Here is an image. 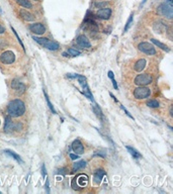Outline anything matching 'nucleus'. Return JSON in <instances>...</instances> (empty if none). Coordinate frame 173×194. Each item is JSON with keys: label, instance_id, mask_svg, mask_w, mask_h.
I'll list each match as a JSON object with an SVG mask.
<instances>
[{"label": "nucleus", "instance_id": "58836bf2", "mask_svg": "<svg viewBox=\"0 0 173 194\" xmlns=\"http://www.w3.org/2000/svg\"><path fill=\"white\" fill-rule=\"evenodd\" d=\"M169 113H170V115L172 116V106L170 107V110H169Z\"/></svg>", "mask_w": 173, "mask_h": 194}, {"label": "nucleus", "instance_id": "72a5a7b5", "mask_svg": "<svg viewBox=\"0 0 173 194\" xmlns=\"http://www.w3.org/2000/svg\"><path fill=\"white\" fill-rule=\"evenodd\" d=\"M107 76H108V78H110V79L115 78V77H114V73H112L111 71H108V73H107Z\"/></svg>", "mask_w": 173, "mask_h": 194}, {"label": "nucleus", "instance_id": "412c9836", "mask_svg": "<svg viewBox=\"0 0 173 194\" xmlns=\"http://www.w3.org/2000/svg\"><path fill=\"white\" fill-rule=\"evenodd\" d=\"M151 42L154 44H156L157 47H159L161 50H163V51H165V52H169L170 50H169L168 48V47L166 46V44H162V43H160L159 40H157L156 39H151Z\"/></svg>", "mask_w": 173, "mask_h": 194}, {"label": "nucleus", "instance_id": "393cba45", "mask_svg": "<svg viewBox=\"0 0 173 194\" xmlns=\"http://www.w3.org/2000/svg\"><path fill=\"white\" fill-rule=\"evenodd\" d=\"M67 53H68V54H69V56H71V57H77V56H80V55H81V53H80L79 51H77V50H75V48H67Z\"/></svg>", "mask_w": 173, "mask_h": 194}, {"label": "nucleus", "instance_id": "6e6552de", "mask_svg": "<svg viewBox=\"0 0 173 194\" xmlns=\"http://www.w3.org/2000/svg\"><path fill=\"white\" fill-rule=\"evenodd\" d=\"M29 27H30V30L35 35H44L46 32V27L41 22H35V23H33V24H30Z\"/></svg>", "mask_w": 173, "mask_h": 194}, {"label": "nucleus", "instance_id": "a19ab883", "mask_svg": "<svg viewBox=\"0 0 173 194\" xmlns=\"http://www.w3.org/2000/svg\"><path fill=\"white\" fill-rule=\"evenodd\" d=\"M34 1H38V0H34Z\"/></svg>", "mask_w": 173, "mask_h": 194}, {"label": "nucleus", "instance_id": "6ab92c4d", "mask_svg": "<svg viewBox=\"0 0 173 194\" xmlns=\"http://www.w3.org/2000/svg\"><path fill=\"white\" fill-rule=\"evenodd\" d=\"M4 129H5V132H9L11 129H13V123H12V120H11V116H6Z\"/></svg>", "mask_w": 173, "mask_h": 194}, {"label": "nucleus", "instance_id": "ea45409f", "mask_svg": "<svg viewBox=\"0 0 173 194\" xmlns=\"http://www.w3.org/2000/svg\"><path fill=\"white\" fill-rule=\"evenodd\" d=\"M146 1H147V0H143V3H142V4H144V3L146 2Z\"/></svg>", "mask_w": 173, "mask_h": 194}, {"label": "nucleus", "instance_id": "0eeeda50", "mask_svg": "<svg viewBox=\"0 0 173 194\" xmlns=\"http://www.w3.org/2000/svg\"><path fill=\"white\" fill-rule=\"evenodd\" d=\"M0 61L3 64H12L15 61V55L11 51H5L0 55Z\"/></svg>", "mask_w": 173, "mask_h": 194}, {"label": "nucleus", "instance_id": "f704fd0d", "mask_svg": "<svg viewBox=\"0 0 173 194\" xmlns=\"http://www.w3.org/2000/svg\"><path fill=\"white\" fill-rule=\"evenodd\" d=\"M42 172H43V175L46 176V167H45V165L42 166Z\"/></svg>", "mask_w": 173, "mask_h": 194}, {"label": "nucleus", "instance_id": "cd10ccee", "mask_svg": "<svg viewBox=\"0 0 173 194\" xmlns=\"http://www.w3.org/2000/svg\"><path fill=\"white\" fill-rule=\"evenodd\" d=\"M106 5H108V2L107 1H103V2H97L95 3V7L96 8H104Z\"/></svg>", "mask_w": 173, "mask_h": 194}, {"label": "nucleus", "instance_id": "39448f33", "mask_svg": "<svg viewBox=\"0 0 173 194\" xmlns=\"http://www.w3.org/2000/svg\"><path fill=\"white\" fill-rule=\"evenodd\" d=\"M153 81V78L151 75L149 74H140L135 78V84L138 86H146V85L150 84Z\"/></svg>", "mask_w": 173, "mask_h": 194}, {"label": "nucleus", "instance_id": "9d476101", "mask_svg": "<svg viewBox=\"0 0 173 194\" xmlns=\"http://www.w3.org/2000/svg\"><path fill=\"white\" fill-rule=\"evenodd\" d=\"M76 43H77L80 47H82L84 48H90L91 47V44L89 42V39H88L85 35H78L77 36V39H76Z\"/></svg>", "mask_w": 173, "mask_h": 194}, {"label": "nucleus", "instance_id": "9b49d317", "mask_svg": "<svg viewBox=\"0 0 173 194\" xmlns=\"http://www.w3.org/2000/svg\"><path fill=\"white\" fill-rule=\"evenodd\" d=\"M72 150H73L76 154H79V155H82L84 153V147L79 140H75L73 143H72Z\"/></svg>", "mask_w": 173, "mask_h": 194}, {"label": "nucleus", "instance_id": "b1692460", "mask_svg": "<svg viewBox=\"0 0 173 194\" xmlns=\"http://www.w3.org/2000/svg\"><path fill=\"white\" fill-rule=\"evenodd\" d=\"M133 19H134V14L132 13V14L130 15V17H129L127 23H126V26H124V32H127V31L129 30V28L131 27L132 23H133Z\"/></svg>", "mask_w": 173, "mask_h": 194}, {"label": "nucleus", "instance_id": "e433bc0d", "mask_svg": "<svg viewBox=\"0 0 173 194\" xmlns=\"http://www.w3.org/2000/svg\"><path fill=\"white\" fill-rule=\"evenodd\" d=\"M110 97H112V99H114V100L115 101V102H118V99H116L115 97L114 96V94H112V93H110Z\"/></svg>", "mask_w": 173, "mask_h": 194}, {"label": "nucleus", "instance_id": "2f4dec72", "mask_svg": "<svg viewBox=\"0 0 173 194\" xmlns=\"http://www.w3.org/2000/svg\"><path fill=\"white\" fill-rule=\"evenodd\" d=\"M46 190H47V192L48 193H50V184H49V179L47 178V180H46Z\"/></svg>", "mask_w": 173, "mask_h": 194}, {"label": "nucleus", "instance_id": "473e14b6", "mask_svg": "<svg viewBox=\"0 0 173 194\" xmlns=\"http://www.w3.org/2000/svg\"><path fill=\"white\" fill-rule=\"evenodd\" d=\"M70 158L72 160H77L78 159V155H75V154H70Z\"/></svg>", "mask_w": 173, "mask_h": 194}, {"label": "nucleus", "instance_id": "7ed1b4c3", "mask_svg": "<svg viewBox=\"0 0 173 194\" xmlns=\"http://www.w3.org/2000/svg\"><path fill=\"white\" fill-rule=\"evenodd\" d=\"M34 40H35L38 44H40L41 46L45 47L46 48L50 51H57L60 48V44L57 42H54V40H51L49 39L46 38H39V36H33Z\"/></svg>", "mask_w": 173, "mask_h": 194}, {"label": "nucleus", "instance_id": "ddd939ff", "mask_svg": "<svg viewBox=\"0 0 173 194\" xmlns=\"http://www.w3.org/2000/svg\"><path fill=\"white\" fill-rule=\"evenodd\" d=\"M19 13H21V17L23 20H26V21H34V20L35 19V16L34 14H31L30 12H29L27 10L21 9Z\"/></svg>", "mask_w": 173, "mask_h": 194}, {"label": "nucleus", "instance_id": "c85d7f7f", "mask_svg": "<svg viewBox=\"0 0 173 194\" xmlns=\"http://www.w3.org/2000/svg\"><path fill=\"white\" fill-rule=\"evenodd\" d=\"M11 30H12V31L14 32V35H15V36H16V39H17V40H18V42H19V44H21V47H22V48H23V50H25V51H26V48H25V46H23V44H22V42H21V38H19V36H18V35H17V32H16V31H15V30H14V28H13V27H11Z\"/></svg>", "mask_w": 173, "mask_h": 194}, {"label": "nucleus", "instance_id": "c9c22d12", "mask_svg": "<svg viewBox=\"0 0 173 194\" xmlns=\"http://www.w3.org/2000/svg\"><path fill=\"white\" fill-rule=\"evenodd\" d=\"M4 31H5V28L3 27V26L1 25V24H0V35H2V34H3V32H4Z\"/></svg>", "mask_w": 173, "mask_h": 194}, {"label": "nucleus", "instance_id": "dca6fc26", "mask_svg": "<svg viewBox=\"0 0 173 194\" xmlns=\"http://www.w3.org/2000/svg\"><path fill=\"white\" fill-rule=\"evenodd\" d=\"M76 182H77L78 186H80V187H85V186L87 185V183H88V177L86 175L81 174V175H79L77 177Z\"/></svg>", "mask_w": 173, "mask_h": 194}, {"label": "nucleus", "instance_id": "4468645a", "mask_svg": "<svg viewBox=\"0 0 173 194\" xmlns=\"http://www.w3.org/2000/svg\"><path fill=\"white\" fill-rule=\"evenodd\" d=\"M105 176V172L102 169H97L94 173V182L96 184H100L102 181V178Z\"/></svg>", "mask_w": 173, "mask_h": 194}, {"label": "nucleus", "instance_id": "f03ea898", "mask_svg": "<svg viewBox=\"0 0 173 194\" xmlns=\"http://www.w3.org/2000/svg\"><path fill=\"white\" fill-rule=\"evenodd\" d=\"M158 12L165 16L168 19H171L173 16V4H172V0H166L165 2L162 4H160L158 7Z\"/></svg>", "mask_w": 173, "mask_h": 194}, {"label": "nucleus", "instance_id": "bb28decb", "mask_svg": "<svg viewBox=\"0 0 173 194\" xmlns=\"http://www.w3.org/2000/svg\"><path fill=\"white\" fill-rule=\"evenodd\" d=\"M147 105L149 107H152V108H156V107H158L159 106V102L157 100H149L148 102H147Z\"/></svg>", "mask_w": 173, "mask_h": 194}, {"label": "nucleus", "instance_id": "423d86ee", "mask_svg": "<svg viewBox=\"0 0 173 194\" xmlns=\"http://www.w3.org/2000/svg\"><path fill=\"white\" fill-rule=\"evenodd\" d=\"M138 48L139 51L145 53V54L147 55H155L156 54V48H154L153 44H151L150 43H147V42H143V43H140L138 44Z\"/></svg>", "mask_w": 173, "mask_h": 194}, {"label": "nucleus", "instance_id": "7c9ffc66", "mask_svg": "<svg viewBox=\"0 0 173 194\" xmlns=\"http://www.w3.org/2000/svg\"><path fill=\"white\" fill-rule=\"evenodd\" d=\"M8 46V44H7L5 40H3V39H0V50H1V48H5V47H7Z\"/></svg>", "mask_w": 173, "mask_h": 194}, {"label": "nucleus", "instance_id": "f3484780", "mask_svg": "<svg viewBox=\"0 0 173 194\" xmlns=\"http://www.w3.org/2000/svg\"><path fill=\"white\" fill-rule=\"evenodd\" d=\"M4 154H6L7 156L12 157L13 159H15V160H16V161L18 162V163H21V164H22V163H23L21 158L19 157V156L17 155V154H15L13 151H10V150H5V151H4Z\"/></svg>", "mask_w": 173, "mask_h": 194}, {"label": "nucleus", "instance_id": "f257e3e1", "mask_svg": "<svg viewBox=\"0 0 173 194\" xmlns=\"http://www.w3.org/2000/svg\"><path fill=\"white\" fill-rule=\"evenodd\" d=\"M26 112V105L21 99H14L10 101L7 106V113L11 117L21 116Z\"/></svg>", "mask_w": 173, "mask_h": 194}, {"label": "nucleus", "instance_id": "aec40b11", "mask_svg": "<svg viewBox=\"0 0 173 194\" xmlns=\"http://www.w3.org/2000/svg\"><path fill=\"white\" fill-rule=\"evenodd\" d=\"M86 166V161L84 160H80L78 162H75L74 165H73V170L74 171H77V170H80V169H83L84 167Z\"/></svg>", "mask_w": 173, "mask_h": 194}, {"label": "nucleus", "instance_id": "4be33fe9", "mask_svg": "<svg viewBox=\"0 0 173 194\" xmlns=\"http://www.w3.org/2000/svg\"><path fill=\"white\" fill-rule=\"evenodd\" d=\"M16 2L21 6L25 7V8H27V9H30V8L33 7V4L30 2V0H16Z\"/></svg>", "mask_w": 173, "mask_h": 194}, {"label": "nucleus", "instance_id": "a878e982", "mask_svg": "<svg viewBox=\"0 0 173 194\" xmlns=\"http://www.w3.org/2000/svg\"><path fill=\"white\" fill-rule=\"evenodd\" d=\"M93 110L94 112L96 113V115H97L99 118H103V114H102V111H101V109H100L98 106H97V104H94L93 105Z\"/></svg>", "mask_w": 173, "mask_h": 194}, {"label": "nucleus", "instance_id": "f8f14e48", "mask_svg": "<svg viewBox=\"0 0 173 194\" xmlns=\"http://www.w3.org/2000/svg\"><path fill=\"white\" fill-rule=\"evenodd\" d=\"M11 87H12L15 91H17L19 93H23L26 91V85L22 84L21 82H19V81H17V80L12 81V83H11Z\"/></svg>", "mask_w": 173, "mask_h": 194}, {"label": "nucleus", "instance_id": "20e7f679", "mask_svg": "<svg viewBox=\"0 0 173 194\" xmlns=\"http://www.w3.org/2000/svg\"><path fill=\"white\" fill-rule=\"evenodd\" d=\"M151 94V90L146 86H139L134 90V96L137 99L148 98Z\"/></svg>", "mask_w": 173, "mask_h": 194}, {"label": "nucleus", "instance_id": "c756f323", "mask_svg": "<svg viewBox=\"0 0 173 194\" xmlns=\"http://www.w3.org/2000/svg\"><path fill=\"white\" fill-rule=\"evenodd\" d=\"M120 107H122V109H123V110L124 111V113H126V114L129 116V117H130V118H132V119H134V117H133V115L131 114V113L130 112H129L128 110H127V108H124V106H123V105H120Z\"/></svg>", "mask_w": 173, "mask_h": 194}, {"label": "nucleus", "instance_id": "1a4fd4ad", "mask_svg": "<svg viewBox=\"0 0 173 194\" xmlns=\"http://www.w3.org/2000/svg\"><path fill=\"white\" fill-rule=\"evenodd\" d=\"M96 16H97L98 18L103 19V20L110 19L111 16V9L108 7L101 8V9H99L97 12H96Z\"/></svg>", "mask_w": 173, "mask_h": 194}, {"label": "nucleus", "instance_id": "a211bd4d", "mask_svg": "<svg viewBox=\"0 0 173 194\" xmlns=\"http://www.w3.org/2000/svg\"><path fill=\"white\" fill-rule=\"evenodd\" d=\"M127 150L129 151V153H130L132 155V157L135 158V159H140V158H142V155H141V154L137 151L136 149L130 147V146H127Z\"/></svg>", "mask_w": 173, "mask_h": 194}, {"label": "nucleus", "instance_id": "4c0bfd02", "mask_svg": "<svg viewBox=\"0 0 173 194\" xmlns=\"http://www.w3.org/2000/svg\"><path fill=\"white\" fill-rule=\"evenodd\" d=\"M62 56L63 57H69V54H68V53H63Z\"/></svg>", "mask_w": 173, "mask_h": 194}, {"label": "nucleus", "instance_id": "5701e85b", "mask_svg": "<svg viewBox=\"0 0 173 194\" xmlns=\"http://www.w3.org/2000/svg\"><path fill=\"white\" fill-rule=\"evenodd\" d=\"M44 95H45V97H46V101H47V103H48V106H49V108H50V110L52 111V113H54V114H56V110H55V108H54V106H53V104L51 103V101H50V99H49V96L47 95V93H46V91L44 90Z\"/></svg>", "mask_w": 173, "mask_h": 194}, {"label": "nucleus", "instance_id": "2eb2a0df", "mask_svg": "<svg viewBox=\"0 0 173 194\" xmlns=\"http://www.w3.org/2000/svg\"><path fill=\"white\" fill-rule=\"evenodd\" d=\"M146 65H147L146 60H145V59H141L139 61H137L136 64H135V66H134V68H135V70L137 72H141V71H143L144 69H145Z\"/></svg>", "mask_w": 173, "mask_h": 194}]
</instances>
